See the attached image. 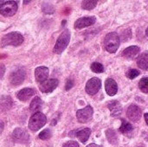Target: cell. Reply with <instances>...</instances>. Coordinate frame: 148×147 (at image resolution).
<instances>
[{
  "label": "cell",
  "mask_w": 148,
  "mask_h": 147,
  "mask_svg": "<svg viewBox=\"0 0 148 147\" xmlns=\"http://www.w3.org/2000/svg\"><path fill=\"white\" fill-rule=\"evenodd\" d=\"M121 39L116 32H111L108 33L105 36L104 40V46L105 49L109 53H115L120 46Z\"/></svg>",
  "instance_id": "6da1fadb"
},
{
  "label": "cell",
  "mask_w": 148,
  "mask_h": 147,
  "mask_svg": "<svg viewBox=\"0 0 148 147\" xmlns=\"http://www.w3.org/2000/svg\"><path fill=\"white\" fill-rule=\"evenodd\" d=\"M23 42V36L18 32H10L3 36L1 40V45L6 46H19Z\"/></svg>",
  "instance_id": "7a4b0ae2"
},
{
  "label": "cell",
  "mask_w": 148,
  "mask_h": 147,
  "mask_svg": "<svg viewBox=\"0 0 148 147\" xmlns=\"http://www.w3.org/2000/svg\"><path fill=\"white\" fill-rule=\"evenodd\" d=\"M69 41H70V32L69 29H65L57 38V41L53 49L54 53L56 54L62 53L67 48V46L69 45Z\"/></svg>",
  "instance_id": "3957f363"
},
{
  "label": "cell",
  "mask_w": 148,
  "mask_h": 147,
  "mask_svg": "<svg viewBox=\"0 0 148 147\" xmlns=\"http://www.w3.org/2000/svg\"><path fill=\"white\" fill-rule=\"evenodd\" d=\"M46 121H47V119L43 113H42L40 112L36 113L29 119V128L33 132H36L46 124Z\"/></svg>",
  "instance_id": "277c9868"
},
{
  "label": "cell",
  "mask_w": 148,
  "mask_h": 147,
  "mask_svg": "<svg viewBox=\"0 0 148 147\" xmlns=\"http://www.w3.org/2000/svg\"><path fill=\"white\" fill-rule=\"evenodd\" d=\"M17 10V3L15 1H5L0 6V14L4 16H11Z\"/></svg>",
  "instance_id": "5b68a950"
},
{
  "label": "cell",
  "mask_w": 148,
  "mask_h": 147,
  "mask_svg": "<svg viewBox=\"0 0 148 147\" xmlns=\"http://www.w3.org/2000/svg\"><path fill=\"white\" fill-rule=\"evenodd\" d=\"M94 110L91 106H87L83 109H80L76 112V118L81 123L88 122L93 117Z\"/></svg>",
  "instance_id": "8992f818"
},
{
  "label": "cell",
  "mask_w": 148,
  "mask_h": 147,
  "mask_svg": "<svg viewBox=\"0 0 148 147\" xmlns=\"http://www.w3.org/2000/svg\"><path fill=\"white\" fill-rule=\"evenodd\" d=\"M101 87V81L99 78H91L86 84V92L89 95H94L99 92Z\"/></svg>",
  "instance_id": "52a82bcc"
},
{
  "label": "cell",
  "mask_w": 148,
  "mask_h": 147,
  "mask_svg": "<svg viewBox=\"0 0 148 147\" xmlns=\"http://www.w3.org/2000/svg\"><path fill=\"white\" fill-rule=\"evenodd\" d=\"M12 138L15 142L16 143H22L25 144L29 141V133L23 128H16L12 133Z\"/></svg>",
  "instance_id": "ba28073f"
},
{
  "label": "cell",
  "mask_w": 148,
  "mask_h": 147,
  "mask_svg": "<svg viewBox=\"0 0 148 147\" xmlns=\"http://www.w3.org/2000/svg\"><path fill=\"white\" fill-rule=\"evenodd\" d=\"M59 81L57 79H50L42 82L40 86V91L42 93H51L58 87Z\"/></svg>",
  "instance_id": "9c48e42d"
},
{
  "label": "cell",
  "mask_w": 148,
  "mask_h": 147,
  "mask_svg": "<svg viewBox=\"0 0 148 147\" xmlns=\"http://www.w3.org/2000/svg\"><path fill=\"white\" fill-rule=\"evenodd\" d=\"M127 117L129 118L130 120L136 122L141 118L142 112H141V109L138 106L131 105L127 110Z\"/></svg>",
  "instance_id": "30bf717a"
},
{
  "label": "cell",
  "mask_w": 148,
  "mask_h": 147,
  "mask_svg": "<svg viewBox=\"0 0 148 147\" xmlns=\"http://www.w3.org/2000/svg\"><path fill=\"white\" fill-rule=\"evenodd\" d=\"M25 78V71L23 68H19L16 71H14L10 77V81L12 85L17 86L23 83V80Z\"/></svg>",
  "instance_id": "8fae6325"
},
{
  "label": "cell",
  "mask_w": 148,
  "mask_h": 147,
  "mask_svg": "<svg viewBox=\"0 0 148 147\" xmlns=\"http://www.w3.org/2000/svg\"><path fill=\"white\" fill-rule=\"evenodd\" d=\"M96 21L95 16H84L77 19L75 23V29H83L93 25Z\"/></svg>",
  "instance_id": "7c38bea8"
},
{
  "label": "cell",
  "mask_w": 148,
  "mask_h": 147,
  "mask_svg": "<svg viewBox=\"0 0 148 147\" xmlns=\"http://www.w3.org/2000/svg\"><path fill=\"white\" fill-rule=\"evenodd\" d=\"M49 68L47 67L44 66H40L37 67L35 69V78L37 81V82H44L45 81H47L48 77H49Z\"/></svg>",
  "instance_id": "4fadbf2b"
},
{
  "label": "cell",
  "mask_w": 148,
  "mask_h": 147,
  "mask_svg": "<svg viewBox=\"0 0 148 147\" xmlns=\"http://www.w3.org/2000/svg\"><path fill=\"white\" fill-rule=\"evenodd\" d=\"M105 88H106V92L110 96L115 95L118 92V85H117L116 81L111 78L107 79V81L105 82Z\"/></svg>",
  "instance_id": "5bb4252c"
},
{
  "label": "cell",
  "mask_w": 148,
  "mask_h": 147,
  "mask_svg": "<svg viewBox=\"0 0 148 147\" xmlns=\"http://www.w3.org/2000/svg\"><path fill=\"white\" fill-rule=\"evenodd\" d=\"M35 94L36 91L32 88H23L17 93V99L21 101H27Z\"/></svg>",
  "instance_id": "9a60e30c"
},
{
  "label": "cell",
  "mask_w": 148,
  "mask_h": 147,
  "mask_svg": "<svg viewBox=\"0 0 148 147\" xmlns=\"http://www.w3.org/2000/svg\"><path fill=\"white\" fill-rule=\"evenodd\" d=\"M108 108L111 112V115L113 117H117L119 116L121 113V111H122V107H121V105L119 101H113L111 103L108 104Z\"/></svg>",
  "instance_id": "2e32d148"
},
{
  "label": "cell",
  "mask_w": 148,
  "mask_h": 147,
  "mask_svg": "<svg viewBox=\"0 0 148 147\" xmlns=\"http://www.w3.org/2000/svg\"><path fill=\"white\" fill-rule=\"evenodd\" d=\"M75 136L78 138V139L82 142V143H85L88 141L90 134H91V130L89 128H83L80 131L75 132Z\"/></svg>",
  "instance_id": "e0dca14e"
},
{
  "label": "cell",
  "mask_w": 148,
  "mask_h": 147,
  "mask_svg": "<svg viewBox=\"0 0 148 147\" xmlns=\"http://www.w3.org/2000/svg\"><path fill=\"white\" fill-rule=\"evenodd\" d=\"M140 52V48L138 46H130L124 49L123 51V56L127 58V59H132L134 58L138 53Z\"/></svg>",
  "instance_id": "ac0fdd59"
},
{
  "label": "cell",
  "mask_w": 148,
  "mask_h": 147,
  "mask_svg": "<svg viewBox=\"0 0 148 147\" xmlns=\"http://www.w3.org/2000/svg\"><path fill=\"white\" fill-rule=\"evenodd\" d=\"M137 64L141 69L148 70V52H144L139 56Z\"/></svg>",
  "instance_id": "d6986e66"
},
{
  "label": "cell",
  "mask_w": 148,
  "mask_h": 147,
  "mask_svg": "<svg viewBox=\"0 0 148 147\" xmlns=\"http://www.w3.org/2000/svg\"><path fill=\"white\" fill-rule=\"evenodd\" d=\"M42 104V100H41L39 97H35V98L32 100V101H31V103H30V106H29L30 111H31L32 113H38L37 111L41 108Z\"/></svg>",
  "instance_id": "ffe728a7"
},
{
  "label": "cell",
  "mask_w": 148,
  "mask_h": 147,
  "mask_svg": "<svg viewBox=\"0 0 148 147\" xmlns=\"http://www.w3.org/2000/svg\"><path fill=\"white\" fill-rule=\"evenodd\" d=\"M121 120H122V123H121V126L120 127V131L123 134H127V133H131L133 131V129H134L133 126L129 122H127L126 120H124V119H122Z\"/></svg>",
  "instance_id": "44dd1931"
},
{
  "label": "cell",
  "mask_w": 148,
  "mask_h": 147,
  "mask_svg": "<svg viewBox=\"0 0 148 147\" xmlns=\"http://www.w3.org/2000/svg\"><path fill=\"white\" fill-rule=\"evenodd\" d=\"M106 135H107V139L112 144V145H116L118 143V137L115 133V132L112 129H108L106 132Z\"/></svg>",
  "instance_id": "7402d4cb"
},
{
  "label": "cell",
  "mask_w": 148,
  "mask_h": 147,
  "mask_svg": "<svg viewBox=\"0 0 148 147\" xmlns=\"http://www.w3.org/2000/svg\"><path fill=\"white\" fill-rule=\"evenodd\" d=\"M97 4V1L95 0H85L82 2V8L84 10H93Z\"/></svg>",
  "instance_id": "603a6c76"
},
{
  "label": "cell",
  "mask_w": 148,
  "mask_h": 147,
  "mask_svg": "<svg viewBox=\"0 0 148 147\" xmlns=\"http://www.w3.org/2000/svg\"><path fill=\"white\" fill-rule=\"evenodd\" d=\"M11 106H12V101L10 97H3L0 101L1 109L8 110L11 107Z\"/></svg>",
  "instance_id": "cb8c5ba5"
},
{
  "label": "cell",
  "mask_w": 148,
  "mask_h": 147,
  "mask_svg": "<svg viewBox=\"0 0 148 147\" xmlns=\"http://www.w3.org/2000/svg\"><path fill=\"white\" fill-rule=\"evenodd\" d=\"M139 88L140 89V91H142L143 93L148 94V78L147 77H144L142 78L140 82H139Z\"/></svg>",
  "instance_id": "d4e9b609"
},
{
  "label": "cell",
  "mask_w": 148,
  "mask_h": 147,
  "mask_svg": "<svg viewBox=\"0 0 148 147\" xmlns=\"http://www.w3.org/2000/svg\"><path fill=\"white\" fill-rule=\"evenodd\" d=\"M91 70L95 73H97V74H100V73H102L104 72V67L102 64L99 63V62H94L92 63L91 65Z\"/></svg>",
  "instance_id": "484cf974"
},
{
  "label": "cell",
  "mask_w": 148,
  "mask_h": 147,
  "mask_svg": "<svg viewBox=\"0 0 148 147\" xmlns=\"http://www.w3.org/2000/svg\"><path fill=\"white\" fill-rule=\"evenodd\" d=\"M52 136V133H51V131L49 129H45L43 130L42 133H40L39 134V139H42V140H47L49 139H50Z\"/></svg>",
  "instance_id": "4316f807"
},
{
  "label": "cell",
  "mask_w": 148,
  "mask_h": 147,
  "mask_svg": "<svg viewBox=\"0 0 148 147\" xmlns=\"http://www.w3.org/2000/svg\"><path fill=\"white\" fill-rule=\"evenodd\" d=\"M139 75H140V72L137 69H130L129 71L127 72V77L129 78L130 80L136 78L137 76H139Z\"/></svg>",
  "instance_id": "83f0119b"
},
{
  "label": "cell",
  "mask_w": 148,
  "mask_h": 147,
  "mask_svg": "<svg viewBox=\"0 0 148 147\" xmlns=\"http://www.w3.org/2000/svg\"><path fill=\"white\" fill-rule=\"evenodd\" d=\"M132 33H131V29H127L126 30H124L122 32V36H121V40L123 42H126L127 40H129L131 38Z\"/></svg>",
  "instance_id": "f1b7e54d"
},
{
  "label": "cell",
  "mask_w": 148,
  "mask_h": 147,
  "mask_svg": "<svg viewBox=\"0 0 148 147\" xmlns=\"http://www.w3.org/2000/svg\"><path fill=\"white\" fill-rule=\"evenodd\" d=\"M62 147H79V145L75 141H69L65 143Z\"/></svg>",
  "instance_id": "f546056e"
},
{
  "label": "cell",
  "mask_w": 148,
  "mask_h": 147,
  "mask_svg": "<svg viewBox=\"0 0 148 147\" xmlns=\"http://www.w3.org/2000/svg\"><path fill=\"white\" fill-rule=\"evenodd\" d=\"M74 86V81L72 80H68L67 81V83H66V86H65V89L66 90H69L73 88Z\"/></svg>",
  "instance_id": "4dcf8cb0"
},
{
  "label": "cell",
  "mask_w": 148,
  "mask_h": 147,
  "mask_svg": "<svg viewBox=\"0 0 148 147\" xmlns=\"http://www.w3.org/2000/svg\"><path fill=\"white\" fill-rule=\"evenodd\" d=\"M4 72H5V67L3 64H0V79L3 76Z\"/></svg>",
  "instance_id": "1f68e13d"
},
{
  "label": "cell",
  "mask_w": 148,
  "mask_h": 147,
  "mask_svg": "<svg viewBox=\"0 0 148 147\" xmlns=\"http://www.w3.org/2000/svg\"><path fill=\"white\" fill-rule=\"evenodd\" d=\"M3 122L2 121V120H0V134L2 133V132H3Z\"/></svg>",
  "instance_id": "d6a6232c"
},
{
  "label": "cell",
  "mask_w": 148,
  "mask_h": 147,
  "mask_svg": "<svg viewBox=\"0 0 148 147\" xmlns=\"http://www.w3.org/2000/svg\"><path fill=\"white\" fill-rule=\"evenodd\" d=\"M144 117H145V120H146L147 124L148 125V113H145L144 114Z\"/></svg>",
  "instance_id": "836d02e7"
},
{
  "label": "cell",
  "mask_w": 148,
  "mask_h": 147,
  "mask_svg": "<svg viewBox=\"0 0 148 147\" xmlns=\"http://www.w3.org/2000/svg\"><path fill=\"white\" fill-rule=\"evenodd\" d=\"M87 147H101L100 146H98V145H95V144H90V145H88Z\"/></svg>",
  "instance_id": "e575fe53"
},
{
  "label": "cell",
  "mask_w": 148,
  "mask_h": 147,
  "mask_svg": "<svg viewBox=\"0 0 148 147\" xmlns=\"http://www.w3.org/2000/svg\"><path fill=\"white\" fill-rule=\"evenodd\" d=\"M4 2H5V1H3V0H0V6H1V5H2L3 3H4Z\"/></svg>",
  "instance_id": "d590c367"
},
{
  "label": "cell",
  "mask_w": 148,
  "mask_h": 147,
  "mask_svg": "<svg viewBox=\"0 0 148 147\" xmlns=\"http://www.w3.org/2000/svg\"><path fill=\"white\" fill-rule=\"evenodd\" d=\"M146 33H147V36H148V28H147V32H146Z\"/></svg>",
  "instance_id": "8d00e7d4"
},
{
  "label": "cell",
  "mask_w": 148,
  "mask_h": 147,
  "mask_svg": "<svg viewBox=\"0 0 148 147\" xmlns=\"http://www.w3.org/2000/svg\"><path fill=\"white\" fill-rule=\"evenodd\" d=\"M140 147H141V146H140Z\"/></svg>",
  "instance_id": "74e56055"
}]
</instances>
